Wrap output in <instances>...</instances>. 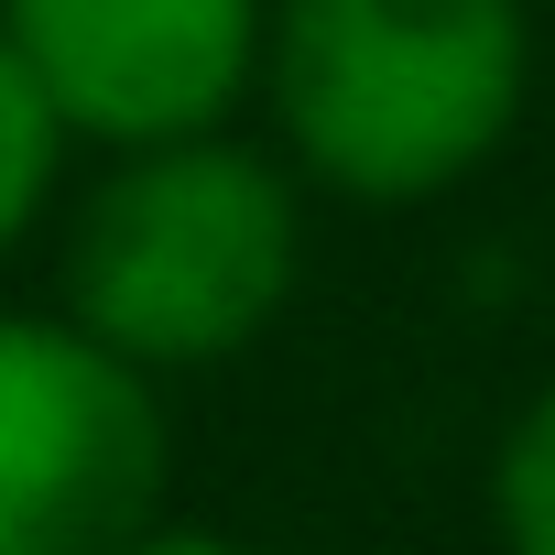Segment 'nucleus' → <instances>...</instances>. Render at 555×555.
I'll use <instances>...</instances> for the list:
<instances>
[{
  "label": "nucleus",
  "mask_w": 555,
  "mask_h": 555,
  "mask_svg": "<svg viewBox=\"0 0 555 555\" xmlns=\"http://www.w3.org/2000/svg\"><path fill=\"white\" fill-rule=\"evenodd\" d=\"M533 99V0H272V153L349 207H425L490 175Z\"/></svg>",
  "instance_id": "obj_1"
},
{
  "label": "nucleus",
  "mask_w": 555,
  "mask_h": 555,
  "mask_svg": "<svg viewBox=\"0 0 555 555\" xmlns=\"http://www.w3.org/2000/svg\"><path fill=\"white\" fill-rule=\"evenodd\" d=\"M306 284V175L240 131L109 153L66 207L55 317H77L131 371H218L272 338Z\"/></svg>",
  "instance_id": "obj_2"
},
{
  "label": "nucleus",
  "mask_w": 555,
  "mask_h": 555,
  "mask_svg": "<svg viewBox=\"0 0 555 555\" xmlns=\"http://www.w3.org/2000/svg\"><path fill=\"white\" fill-rule=\"evenodd\" d=\"M164 501V382L55 306H0V555H131Z\"/></svg>",
  "instance_id": "obj_3"
},
{
  "label": "nucleus",
  "mask_w": 555,
  "mask_h": 555,
  "mask_svg": "<svg viewBox=\"0 0 555 555\" xmlns=\"http://www.w3.org/2000/svg\"><path fill=\"white\" fill-rule=\"evenodd\" d=\"M0 34L88 153H153L261 99L272 0H0Z\"/></svg>",
  "instance_id": "obj_4"
},
{
  "label": "nucleus",
  "mask_w": 555,
  "mask_h": 555,
  "mask_svg": "<svg viewBox=\"0 0 555 555\" xmlns=\"http://www.w3.org/2000/svg\"><path fill=\"white\" fill-rule=\"evenodd\" d=\"M66 153H77V131L55 120L44 77L23 66V44L0 34V250H23L44 229V207L66 185Z\"/></svg>",
  "instance_id": "obj_5"
},
{
  "label": "nucleus",
  "mask_w": 555,
  "mask_h": 555,
  "mask_svg": "<svg viewBox=\"0 0 555 555\" xmlns=\"http://www.w3.org/2000/svg\"><path fill=\"white\" fill-rule=\"evenodd\" d=\"M490 533H501V555H555V382L501 425V457H490Z\"/></svg>",
  "instance_id": "obj_6"
},
{
  "label": "nucleus",
  "mask_w": 555,
  "mask_h": 555,
  "mask_svg": "<svg viewBox=\"0 0 555 555\" xmlns=\"http://www.w3.org/2000/svg\"><path fill=\"white\" fill-rule=\"evenodd\" d=\"M131 555H250V544H229V533H196V522H153Z\"/></svg>",
  "instance_id": "obj_7"
}]
</instances>
